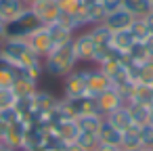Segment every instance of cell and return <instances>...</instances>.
<instances>
[{"instance_id": "31", "label": "cell", "mask_w": 153, "mask_h": 151, "mask_svg": "<svg viewBox=\"0 0 153 151\" xmlns=\"http://www.w3.org/2000/svg\"><path fill=\"white\" fill-rule=\"evenodd\" d=\"M15 103H17V97H15V92L11 88H2V90H0V111L15 107Z\"/></svg>"}, {"instance_id": "30", "label": "cell", "mask_w": 153, "mask_h": 151, "mask_svg": "<svg viewBox=\"0 0 153 151\" xmlns=\"http://www.w3.org/2000/svg\"><path fill=\"white\" fill-rule=\"evenodd\" d=\"M57 2H59V9H61V15H67V17L76 15L82 9L80 0H57Z\"/></svg>"}, {"instance_id": "6", "label": "cell", "mask_w": 153, "mask_h": 151, "mask_svg": "<svg viewBox=\"0 0 153 151\" xmlns=\"http://www.w3.org/2000/svg\"><path fill=\"white\" fill-rule=\"evenodd\" d=\"M27 44H30V48L38 55V57H46V55H51L53 53V48H55V44H53V38H51V34H48V30H46V25H40L32 36H27Z\"/></svg>"}, {"instance_id": "2", "label": "cell", "mask_w": 153, "mask_h": 151, "mask_svg": "<svg viewBox=\"0 0 153 151\" xmlns=\"http://www.w3.org/2000/svg\"><path fill=\"white\" fill-rule=\"evenodd\" d=\"M42 23L38 21V17L34 15L32 9H25L17 19L7 23V38H19V40H27V36H32Z\"/></svg>"}, {"instance_id": "36", "label": "cell", "mask_w": 153, "mask_h": 151, "mask_svg": "<svg viewBox=\"0 0 153 151\" xmlns=\"http://www.w3.org/2000/svg\"><path fill=\"white\" fill-rule=\"evenodd\" d=\"M63 151H84V149H82L78 143H69V145H65V149H63Z\"/></svg>"}, {"instance_id": "27", "label": "cell", "mask_w": 153, "mask_h": 151, "mask_svg": "<svg viewBox=\"0 0 153 151\" xmlns=\"http://www.w3.org/2000/svg\"><path fill=\"white\" fill-rule=\"evenodd\" d=\"M76 143H78L84 151H94L97 145H99V136L92 134V132H80V136H78Z\"/></svg>"}, {"instance_id": "7", "label": "cell", "mask_w": 153, "mask_h": 151, "mask_svg": "<svg viewBox=\"0 0 153 151\" xmlns=\"http://www.w3.org/2000/svg\"><path fill=\"white\" fill-rule=\"evenodd\" d=\"M107 88H111V80H109L97 65H90V67H88V80H86V97L97 99V97L103 94Z\"/></svg>"}, {"instance_id": "12", "label": "cell", "mask_w": 153, "mask_h": 151, "mask_svg": "<svg viewBox=\"0 0 153 151\" xmlns=\"http://www.w3.org/2000/svg\"><path fill=\"white\" fill-rule=\"evenodd\" d=\"M134 23V17L126 11V9H117V11H111L105 15L103 19V25L113 34V32H124V30H130V25Z\"/></svg>"}, {"instance_id": "22", "label": "cell", "mask_w": 153, "mask_h": 151, "mask_svg": "<svg viewBox=\"0 0 153 151\" xmlns=\"http://www.w3.org/2000/svg\"><path fill=\"white\" fill-rule=\"evenodd\" d=\"M88 34H90V38L94 40V44H97V48H103V46H109V42H111V32L103 25V23H97V25H90L88 28Z\"/></svg>"}, {"instance_id": "8", "label": "cell", "mask_w": 153, "mask_h": 151, "mask_svg": "<svg viewBox=\"0 0 153 151\" xmlns=\"http://www.w3.org/2000/svg\"><path fill=\"white\" fill-rule=\"evenodd\" d=\"M61 103V97L53 94L51 90H44V88H38V92L34 94V105H36V111L40 113L42 118V126H44V120L48 118V113H53Z\"/></svg>"}, {"instance_id": "28", "label": "cell", "mask_w": 153, "mask_h": 151, "mask_svg": "<svg viewBox=\"0 0 153 151\" xmlns=\"http://www.w3.org/2000/svg\"><path fill=\"white\" fill-rule=\"evenodd\" d=\"M138 136H140V147L143 149H153V124L138 126Z\"/></svg>"}, {"instance_id": "33", "label": "cell", "mask_w": 153, "mask_h": 151, "mask_svg": "<svg viewBox=\"0 0 153 151\" xmlns=\"http://www.w3.org/2000/svg\"><path fill=\"white\" fill-rule=\"evenodd\" d=\"M101 7L105 9V13H111L122 9V0H101Z\"/></svg>"}, {"instance_id": "1", "label": "cell", "mask_w": 153, "mask_h": 151, "mask_svg": "<svg viewBox=\"0 0 153 151\" xmlns=\"http://www.w3.org/2000/svg\"><path fill=\"white\" fill-rule=\"evenodd\" d=\"M78 59H76V53H74V44L67 42L63 46H55L51 55H46L42 59V67H44V74L51 76V78H65L69 71H74L78 67Z\"/></svg>"}, {"instance_id": "26", "label": "cell", "mask_w": 153, "mask_h": 151, "mask_svg": "<svg viewBox=\"0 0 153 151\" xmlns=\"http://www.w3.org/2000/svg\"><path fill=\"white\" fill-rule=\"evenodd\" d=\"M130 34L134 36V40H136V42H145V40L151 36V32H149V28H147L145 19H134V23L130 25Z\"/></svg>"}, {"instance_id": "40", "label": "cell", "mask_w": 153, "mask_h": 151, "mask_svg": "<svg viewBox=\"0 0 153 151\" xmlns=\"http://www.w3.org/2000/svg\"><path fill=\"white\" fill-rule=\"evenodd\" d=\"M149 122H151V124H153V103H151V105H149Z\"/></svg>"}, {"instance_id": "25", "label": "cell", "mask_w": 153, "mask_h": 151, "mask_svg": "<svg viewBox=\"0 0 153 151\" xmlns=\"http://www.w3.org/2000/svg\"><path fill=\"white\" fill-rule=\"evenodd\" d=\"M128 109H130V115H132L134 126H145V124H149V105H143V103H128Z\"/></svg>"}, {"instance_id": "44", "label": "cell", "mask_w": 153, "mask_h": 151, "mask_svg": "<svg viewBox=\"0 0 153 151\" xmlns=\"http://www.w3.org/2000/svg\"><path fill=\"white\" fill-rule=\"evenodd\" d=\"M151 4H153V0H151Z\"/></svg>"}, {"instance_id": "19", "label": "cell", "mask_w": 153, "mask_h": 151, "mask_svg": "<svg viewBox=\"0 0 153 151\" xmlns=\"http://www.w3.org/2000/svg\"><path fill=\"white\" fill-rule=\"evenodd\" d=\"M97 136H99V143H103V145H109L115 149H120V145H122V132L117 128H113L107 120H103V126Z\"/></svg>"}, {"instance_id": "3", "label": "cell", "mask_w": 153, "mask_h": 151, "mask_svg": "<svg viewBox=\"0 0 153 151\" xmlns=\"http://www.w3.org/2000/svg\"><path fill=\"white\" fill-rule=\"evenodd\" d=\"M88 67H76L63 78V99H78L86 97V80H88Z\"/></svg>"}, {"instance_id": "39", "label": "cell", "mask_w": 153, "mask_h": 151, "mask_svg": "<svg viewBox=\"0 0 153 151\" xmlns=\"http://www.w3.org/2000/svg\"><path fill=\"white\" fill-rule=\"evenodd\" d=\"M38 2H40V0H23V4H25L27 9H32V7H34V4H38Z\"/></svg>"}, {"instance_id": "10", "label": "cell", "mask_w": 153, "mask_h": 151, "mask_svg": "<svg viewBox=\"0 0 153 151\" xmlns=\"http://www.w3.org/2000/svg\"><path fill=\"white\" fill-rule=\"evenodd\" d=\"M32 11L42 25H51V23L59 21V17H61V9H59L57 0H40L38 4L32 7Z\"/></svg>"}, {"instance_id": "16", "label": "cell", "mask_w": 153, "mask_h": 151, "mask_svg": "<svg viewBox=\"0 0 153 151\" xmlns=\"http://www.w3.org/2000/svg\"><path fill=\"white\" fill-rule=\"evenodd\" d=\"M38 80H34V78H27V76H17V80H15V84H13V92H15V97L17 99H21V97H34L36 92H38Z\"/></svg>"}, {"instance_id": "34", "label": "cell", "mask_w": 153, "mask_h": 151, "mask_svg": "<svg viewBox=\"0 0 153 151\" xmlns=\"http://www.w3.org/2000/svg\"><path fill=\"white\" fill-rule=\"evenodd\" d=\"M143 44H145V48H147V53H149V57L153 59V36H149V38H147V40L143 42Z\"/></svg>"}, {"instance_id": "15", "label": "cell", "mask_w": 153, "mask_h": 151, "mask_svg": "<svg viewBox=\"0 0 153 151\" xmlns=\"http://www.w3.org/2000/svg\"><path fill=\"white\" fill-rule=\"evenodd\" d=\"M113 128H117L120 132H124V130H128V128H132L134 126V122H132V115H130V109H128V105H122L120 109H115V111H111L107 118H105Z\"/></svg>"}, {"instance_id": "24", "label": "cell", "mask_w": 153, "mask_h": 151, "mask_svg": "<svg viewBox=\"0 0 153 151\" xmlns=\"http://www.w3.org/2000/svg\"><path fill=\"white\" fill-rule=\"evenodd\" d=\"M17 80V71L11 63H7L4 59H0V90L2 88H13Z\"/></svg>"}, {"instance_id": "21", "label": "cell", "mask_w": 153, "mask_h": 151, "mask_svg": "<svg viewBox=\"0 0 153 151\" xmlns=\"http://www.w3.org/2000/svg\"><path fill=\"white\" fill-rule=\"evenodd\" d=\"M103 115L101 113H86V115H80L76 122L80 126L82 132H92V134H99L101 126H103Z\"/></svg>"}, {"instance_id": "41", "label": "cell", "mask_w": 153, "mask_h": 151, "mask_svg": "<svg viewBox=\"0 0 153 151\" xmlns=\"http://www.w3.org/2000/svg\"><path fill=\"white\" fill-rule=\"evenodd\" d=\"M0 25H4V21H2V17H0Z\"/></svg>"}, {"instance_id": "43", "label": "cell", "mask_w": 153, "mask_h": 151, "mask_svg": "<svg viewBox=\"0 0 153 151\" xmlns=\"http://www.w3.org/2000/svg\"><path fill=\"white\" fill-rule=\"evenodd\" d=\"M115 151H122V149H115Z\"/></svg>"}, {"instance_id": "20", "label": "cell", "mask_w": 153, "mask_h": 151, "mask_svg": "<svg viewBox=\"0 0 153 151\" xmlns=\"http://www.w3.org/2000/svg\"><path fill=\"white\" fill-rule=\"evenodd\" d=\"M122 9H126L134 19H143L153 11L151 0H122Z\"/></svg>"}, {"instance_id": "23", "label": "cell", "mask_w": 153, "mask_h": 151, "mask_svg": "<svg viewBox=\"0 0 153 151\" xmlns=\"http://www.w3.org/2000/svg\"><path fill=\"white\" fill-rule=\"evenodd\" d=\"M122 151H130V149H143L140 147V136H138V126H132L128 130L122 132Z\"/></svg>"}, {"instance_id": "17", "label": "cell", "mask_w": 153, "mask_h": 151, "mask_svg": "<svg viewBox=\"0 0 153 151\" xmlns=\"http://www.w3.org/2000/svg\"><path fill=\"white\" fill-rule=\"evenodd\" d=\"M27 7L23 4V0H0V17L4 23L17 19Z\"/></svg>"}, {"instance_id": "18", "label": "cell", "mask_w": 153, "mask_h": 151, "mask_svg": "<svg viewBox=\"0 0 153 151\" xmlns=\"http://www.w3.org/2000/svg\"><path fill=\"white\" fill-rule=\"evenodd\" d=\"M134 44H136V40H134V36L130 34V30H124V32H113V34H111V42H109V46H111L113 51L122 53V55H126V53H128Z\"/></svg>"}, {"instance_id": "11", "label": "cell", "mask_w": 153, "mask_h": 151, "mask_svg": "<svg viewBox=\"0 0 153 151\" xmlns=\"http://www.w3.org/2000/svg\"><path fill=\"white\" fill-rule=\"evenodd\" d=\"M44 136H46V128L40 124H27L23 143L19 151H42L44 147Z\"/></svg>"}, {"instance_id": "42", "label": "cell", "mask_w": 153, "mask_h": 151, "mask_svg": "<svg viewBox=\"0 0 153 151\" xmlns=\"http://www.w3.org/2000/svg\"><path fill=\"white\" fill-rule=\"evenodd\" d=\"M151 92H153V86H151Z\"/></svg>"}, {"instance_id": "35", "label": "cell", "mask_w": 153, "mask_h": 151, "mask_svg": "<svg viewBox=\"0 0 153 151\" xmlns=\"http://www.w3.org/2000/svg\"><path fill=\"white\" fill-rule=\"evenodd\" d=\"M145 19V23H147V28H149V32H151V36H153V11L147 15V17H143Z\"/></svg>"}, {"instance_id": "13", "label": "cell", "mask_w": 153, "mask_h": 151, "mask_svg": "<svg viewBox=\"0 0 153 151\" xmlns=\"http://www.w3.org/2000/svg\"><path fill=\"white\" fill-rule=\"evenodd\" d=\"M48 130H53L65 145H69V143H76L78 141V136H80V126H78V122L74 120V118H67V120H61V122H57V124H53Z\"/></svg>"}, {"instance_id": "5", "label": "cell", "mask_w": 153, "mask_h": 151, "mask_svg": "<svg viewBox=\"0 0 153 151\" xmlns=\"http://www.w3.org/2000/svg\"><path fill=\"white\" fill-rule=\"evenodd\" d=\"M97 109H99V113L103 115V118H107L111 111H115V109H120L122 105H126V99H124V94L117 90V88H107L103 94H99L97 99Z\"/></svg>"}, {"instance_id": "38", "label": "cell", "mask_w": 153, "mask_h": 151, "mask_svg": "<svg viewBox=\"0 0 153 151\" xmlns=\"http://www.w3.org/2000/svg\"><path fill=\"white\" fill-rule=\"evenodd\" d=\"M82 2V7H92V4H99L101 0H80Z\"/></svg>"}, {"instance_id": "37", "label": "cell", "mask_w": 153, "mask_h": 151, "mask_svg": "<svg viewBox=\"0 0 153 151\" xmlns=\"http://www.w3.org/2000/svg\"><path fill=\"white\" fill-rule=\"evenodd\" d=\"M4 40H7V23L0 25V44H2Z\"/></svg>"}, {"instance_id": "32", "label": "cell", "mask_w": 153, "mask_h": 151, "mask_svg": "<svg viewBox=\"0 0 153 151\" xmlns=\"http://www.w3.org/2000/svg\"><path fill=\"white\" fill-rule=\"evenodd\" d=\"M0 120H2L4 126H11V124L19 122L21 118H19V113H17V109L11 107V109H2V111H0Z\"/></svg>"}, {"instance_id": "9", "label": "cell", "mask_w": 153, "mask_h": 151, "mask_svg": "<svg viewBox=\"0 0 153 151\" xmlns=\"http://www.w3.org/2000/svg\"><path fill=\"white\" fill-rule=\"evenodd\" d=\"M25 130H27V122L19 120V122L4 128L2 136H0V143L4 147H9V149H13V151H19L21 143H23V136H25Z\"/></svg>"}, {"instance_id": "14", "label": "cell", "mask_w": 153, "mask_h": 151, "mask_svg": "<svg viewBox=\"0 0 153 151\" xmlns=\"http://www.w3.org/2000/svg\"><path fill=\"white\" fill-rule=\"evenodd\" d=\"M46 30H48V34H51V38H53V44L55 46H63V44H67V42H71L74 40V36H76V32L65 23V21H55V23H51V25H46Z\"/></svg>"}, {"instance_id": "4", "label": "cell", "mask_w": 153, "mask_h": 151, "mask_svg": "<svg viewBox=\"0 0 153 151\" xmlns=\"http://www.w3.org/2000/svg\"><path fill=\"white\" fill-rule=\"evenodd\" d=\"M71 44H74V53H76L78 63L92 65V59H94V55H97V44H94V40L90 38L88 30L76 32V36H74V40H71Z\"/></svg>"}, {"instance_id": "29", "label": "cell", "mask_w": 153, "mask_h": 151, "mask_svg": "<svg viewBox=\"0 0 153 151\" xmlns=\"http://www.w3.org/2000/svg\"><path fill=\"white\" fill-rule=\"evenodd\" d=\"M143 86H153V59H149L147 63L140 65V74H138V82Z\"/></svg>"}]
</instances>
